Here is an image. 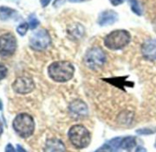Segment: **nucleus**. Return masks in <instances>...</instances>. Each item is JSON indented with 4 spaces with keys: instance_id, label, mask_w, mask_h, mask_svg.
<instances>
[{
    "instance_id": "obj_4",
    "label": "nucleus",
    "mask_w": 156,
    "mask_h": 152,
    "mask_svg": "<svg viewBox=\"0 0 156 152\" xmlns=\"http://www.w3.org/2000/svg\"><path fill=\"white\" fill-rule=\"evenodd\" d=\"M13 128L21 137L27 138L33 134L35 123L31 116L28 114H20L13 121Z\"/></svg>"
},
{
    "instance_id": "obj_29",
    "label": "nucleus",
    "mask_w": 156,
    "mask_h": 152,
    "mask_svg": "<svg viewBox=\"0 0 156 152\" xmlns=\"http://www.w3.org/2000/svg\"><path fill=\"white\" fill-rule=\"evenodd\" d=\"M155 147H156V141H155Z\"/></svg>"
},
{
    "instance_id": "obj_20",
    "label": "nucleus",
    "mask_w": 156,
    "mask_h": 152,
    "mask_svg": "<svg viewBox=\"0 0 156 152\" xmlns=\"http://www.w3.org/2000/svg\"><path fill=\"white\" fill-rule=\"evenodd\" d=\"M5 152H17V151L11 144H8L5 148Z\"/></svg>"
},
{
    "instance_id": "obj_22",
    "label": "nucleus",
    "mask_w": 156,
    "mask_h": 152,
    "mask_svg": "<svg viewBox=\"0 0 156 152\" xmlns=\"http://www.w3.org/2000/svg\"><path fill=\"white\" fill-rule=\"evenodd\" d=\"M51 1V0H41V6L43 8H45V7H47L50 4Z\"/></svg>"
},
{
    "instance_id": "obj_13",
    "label": "nucleus",
    "mask_w": 156,
    "mask_h": 152,
    "mask_svg": "<svg viewBox=\"0 0 156 152\" xmlns=\"http://www.w3.org/2000/svg\"><path fill=\"white\" fill-rule=\"evenodd\" d=\"M134 146H136V139L133 136H127L124 138H121L120 141V147L123 149H130Z\"/></svg>"
},
{
    "instance_id": "obj_12",
    "label": "nucleus",
    "mask_w": 156,
    "mask_h": 152,
    "mask_svg": "<svg viewBox=\"0 0 156 152\" xmlns=\"http://www.w3.org/2000/svg\"><path fill=\"white\" fill-rule=\"evenodd\" d=\"M44 152H66V148L62 140L58 138H50L45 143Z\"/></svg>"
},
{
    "instance_id": "obj_5",
    "label": "nucleus",
    "mask_w": 156,
    "mask_h": 152,
    "mask_svg": "<svg viewBox=\"0 0 156 152\" xmlns=\"http://www.w3.org/2000/svg\"><path fill=\"white\" fill-rule=\"evenodd\" d=\"M106 60L107 55L99 47H93L89 49L84 57L85 64L91 70H98L101 68L105 64Z\"/></svg>"
},
{
    "instance_id": "obj_21",
    "label": "nucleus",
    "mask_w": 156,
    "mask_h": 152,
    "mask_svg": "<svg viewBox=\"0 0 156 152\" xmlns=\"http://www.w3.org/2000/svg\"><path fill=\"white\" fill-rule=\"evenodd\" d=\"M109 2L113 6H119V5H121L124 2V0H109Z\"/></svg>"
},
{
    "instance_id": "obj_26",
    "label": "nucleus",
    "mask_w": 156,
    "mask_h": 152,
    "mask_svg": "<svg viewBox=\"0 0 156 152\" xmlns=\"http://www.w3.org/2000/svg\"><path fill=\"white\" fill-rule=\"evenodd\" d=\"M71 3H81V2H85L87 1V0H69Z\"/></svg>"
},
{
    "instance_id": "obj_6",
    "label": "nucleus",
    "mask_w": 156,
    "mask_h": 152,
    "mask_svg": "<svg viewBox=\"0 0 156 152\" xmlns=\"http://www.w3.org/2000/svg\"><path fill=\"white\" fill-rule=\"evenodd\" d=\"M51 44V37L46 29L35 31L30 39V45L35 50H43Z\"/></svg>"
},
{
    "instance_id": "obj_17",
    "label": "nucleus",
    "mask_w": 156,
    "mask_h": 152,
    "mask_svg": "<svg viewBox=\"0 0 156 152\" xmlns=\"http://www.w3.org/2000/svg\"><path fill=\"white\" fill-rule=\"evenodd\" d=\"M29 29V24L28 23H22L20 24L18 29H17V32L20 35V36H25L26 33L28 32Z\"/></svg>"
},
{
    "instance_id": "obj_25",
    "label": "nucleus",
    "mask_w": 156,
    "mask_h": 152,
    "mask_svg": "<svg viewBox=\"0 0 156 152\" xmlns=\"http://www.w3.org/2000/svg\"><path fill=\"white\" fill-rule=\"evenodd\" d=\"M136 152H147V151L143 147H137Z\"/></svg>"
},
{
    "instance_id": "obj_10",
    "label": "nucleus",
    "mask_w": 156,
    "mask_h": 152,
    "mask_svg": "<svg viewBox=\"0 0 156 152\" xmlns=\"http://www.w3.org/2000/svg\"><path fill=\"white\" fill-rule=\"evenodd\" d=\"M142 56L148 60H156V40L150 39L141 46Z\"/></svg>"
},
{
    "instance_id": "obj_19",
    "label": "nucleus",
    "mask_w": 156,
    "mask_h": 152,
    "mask_svg": "<svg viewBox=\"0 0 156 152\" xmlns=\"http://www.w3.org/2000/svg\"><path fill=\"white\" fill-rule=\"evenodd\" d=\"M7 72H8V69H7V67H6L4 64L0 63V80H2L3 78H5V77H6Z\"/></svg>"
},
{
    "instance_id": "obj_27",
    "label": "nucleus",
    "mask_w": 156,
    "mask_h": 152,
    "mask_svg": "<svg viewBox=\"0 0 156 152\" xmlns=\"http://www.w3.org/2000/svg\"><path fill=\"white\" fill-rule=\"evenodd\" d=\"M2 109H3V105H2L1 100H0V110H2Z\"/></svg>"
},
{
    "instance_id": "obj_14",
    "label": "nucleus",
    "mask_w": 156,
    "mask_h": 152,
    "mask_svg": "<svg viewBox=\"0 0 156 152\" xmlns=\"http://www.w3.org/2000/svg\"><path fill=\"white\" fill-rule=\"evenodd\" d=\"M13 13H16V11L8 7H0V19L6 21L9 19L12 18V16L14 15Z\"/></svg>"
},
{
    "instance_id": "obj_16",
    "label": "nucleus",
    "mask_w": 156,
    "mask_h": 152,
    "mask_svg": "<svg viewBox=\"0 0 156 152\" xmlns=\"http://www.w3.org/2000/svg\"><path fill=\"white\" fill-rule=\"evenodd\" d=\"M39 24H40L39 19L36 18V16H35L34 14H32V15H30V16L29 17V26L30 27L31 29H36V28L38 27Z\"/></svg>"
},
{
    "instance_id": "obj_18",
    "label": "nucleus",
    "mask_w": 156,
    "mask_h": 152,
    "mask_svg": "<svg viewBox=\"0 0 156 152\" xmlns=\"http://www.w3.org/2000/svg\"><path fill=\"white\" fill-rule=\"evenodd\" d=\"M114 148L111 147V145L109 143H107L105 145H103L101 147H99L98 150H96L95 152H114Z\"/></svg>"
},
{
    "instance_id": "obj_8",
    "label": "nucleus",
    "mask_w": 156,
    "mask_h": 152,
    "mask_svg": "<svg viewBox=\"0 0 156 152\" xmlns=\"http://www.w3.org/2000/svg\"><path fill=\"white\" fill-rule=\"evenodd\" d=\"M35 85L31 78L26 77V76H21L16 79V81L12 85L13 90L20 95H26L33 91Z\"/></svg>"
},
{
    "instance_id": "obj_11",
    "label": "nucleus",
    "mask_w": 156,
    "mask_h": 152,
    "mask_svg": "<svg viewBox=\"0 0 156 152\" xmlns=\"http://www.w3.org/2000/svg\"><path fill=\"white\" fill-rule=\"evenodd\" d=\"M119 19L117 12L114 10H105L101 12L98 19V24L101 27L113 25Z\"/></svg>"
},
{
    "instance_id": "obj_1",
    "label": "nucleus",
    "mask_w": 156,
    "mask_h": 152,
    "mask_svg": "<svg viewBox=\"0 0 156 152\" xmlns=\"http://www.w3.org/2000/svg\"><path fill=\"white\" fill-rule=\"evenodd\" d=\"M48 73L51 80L57 83H65L73 78L74 74L73 65L66 60L52 62L48 68Z\"/></svg>"
},
{
    "instance_id": "obj_23",
    "label": "nucleus",
    "mask_w": 156,
    "mask_h": 152,
    "mask_svg": "<svg viewBox=\"0 0 156 152\" xmlns=\"http://www.w3.org/2000/svg\"><path fill=\"white\" fill-rule=\"evenodd\" d=\"M64 1H65V0H55L53 5H54V7H57V6H59V5H62Z\"/></svg>"
},
{
    "instance_id": "obj_15",
    "label": "nucleus",
    "mask_w": 156,
    "mask_h": 152,
    "mask_svg": "<svg viewBox=\"0 0 156 152\" xmlns=\"http://www.w3.org/2000/svg\"><path fill=\"white\" fill-rule=\"evenodd\" d=\"M129 2L132 12H134L137 16H140L142 11H141V8L138 0H129Z\"/></svg>"
},
{
    "instance_id": "obj_28",
    "label": "nucleus",
    "mask_w": 156,
    "mask_h": 152,
    "mask_svg": "<svg viewBox=\"0 0 156 152\" xmlns=\"http://www.w3.org/2000/svg\"><path fill=\"white\" fill-rule=\"evenodd\" d=\"M2 131H3V129H2V126H1V125H0V135H1V134H2Z\"/></svg>"
},
{
    "instance_id": "obj_7",
    "label": "nucleus",
    "mask_w": 156,
    "mask_h": 152,
    "mask_svg": "<svg viewBox=\"0 0 156 152\" xmlns=\"http://www.w3.org/2000/svg\"><path fill=\"white\" fill-rule=\"evenodd\" d=\"M17 49V40L12 33H6L0 36V56L9 57L14 54Z\"/></svg>"
},
{
    "instance_id": "obj_24",
    "label": "nucleus",
    "mask_w": 156,
    "mask_h": 152,
    "mask_svg": "<svg viewBox=\"0 0 156 152\" xmlns=\"http://www.w3.org/2000/svg\"><path fill=\"white\" fill-rule=\"evenodd\" d=\"M17 149H18V152H27L20 145H18L17 146Z\"/></svg>"
},
{
    "instance_id": "obj_9",
    "label": "nucleus",
    "mask_w": 156,
    "mask_h": 152,
    "mask_svg": "<svg viewBox=\"0 0 156 152\" xmlns=\"http://www.w3.org/2000/svg\"><path fill=\"white\" fill-rule=\"evenodd\" d=\"M69 113L73 119H82L87 116L88 108L82 100H74L69 105Z\"/></svg>"
},
{
    "instance_id": "obj_2",
    "label": "nucleus",
    "mask_w": 156,
    "mask_h": 152,
    "mask_svg": "<svg viewBox=\"0 0 156 152\" xmlns=\"http://www.w3.org/2000/svg\"><path fill=\"white\" fill-rule=\"evenodd\" d=\"M69 140L76 148H85L91 141V136L88 129L82 125L73 126L68 132Z\"/></svg>"
},
{
    "instance_id": "obj_3",
    "label": "nucleus",
    "mask_w": 156,
    "mask_h": 152,
    "mask_svg": "<svg viewBox=\"0 0 156 152\" xmlns=\"http://www.w3.org/2000/svg\"><path fill=\"white\" fill-rule=\"evenodd\" d=\"M130 41V34L124 29H118L108 33L104 39L105 46L112 50L125 48Z\"/></svg>"
}]
</instances>
